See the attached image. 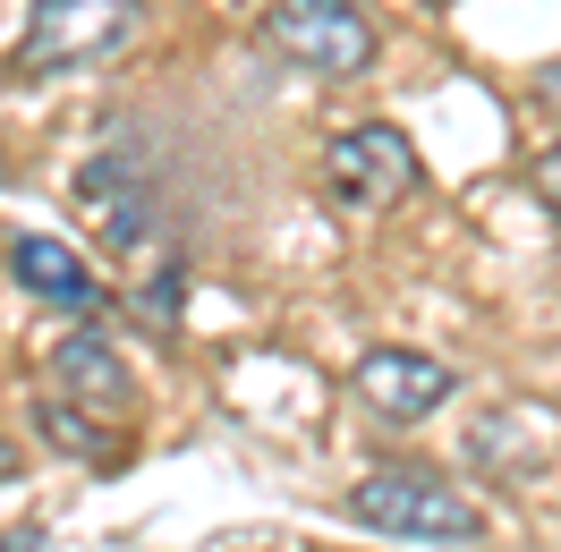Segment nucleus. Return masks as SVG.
Wrapping results in <instances>:
<instances>
[{
  "label": "nucleus",
  "instance_id": "obj_1",
  "mask_svg": "<svg viewBox=\"0 0 561 552\" xmlns=\"http://www.w3.org/2000/svg\"><path fill=\"white\" fill-rule=\"evenodd\" d=\"M350 518L375 527V536H391V544H485V502H468L451 476L409 468V459L357 476L350 484Z\"/></svg>",
  "mask_w": 561,
  "mask_h": 552
},
{
  "label": "nucleus",
  "instance_id": "obj_2",
  "mask_svg": "<svg viewBox=\"0 0 561 552\" xmlns=\"http://www.w3.org/2000/svg\"><path fill=\"white\" fill-rule=\"evenodd\" d=\"M145 26V0H35L26 43L9 51L18 77H60V69H94L111 51H128Z\"/></svg>",
  "mask_w": 561,
  "mask_h": 552
},
{
  "label": "nucleus",
  "instance_id": "obj_3",
  "mask_svg": "<svg viewBox=\"0 0 561 552\" xmlns=\"http://www.w3.org/2000/svg\"><path fill=\"white\" fill-rule=\"evenodd\" d=\"M264 51H280L307 77H366L375 69V18L357 0H273L264 9Z\"/></svg>",
  "mask_w": 561,
  "mask_h": 552
},
{
  "label": "nucleus",
  "instance_id": "obj_4",
  "mask_svg": "<svg viewBox=\"0 0 561 552\" xmlns=\"http://www.w3.org/2000/svg\"><path fill=\"white\" fill-rule=\"evenodd\" d=\"M323 187H332V205H350V212H391L417 187V145L400 137L391 119H357V128H341L323 145Z\"/></svg>",
  "mask_w": 561,
  "mask_h": 552
},
{
  "label": "nucleus",
  "instance_id": "obj_5",
  "mask_svg": "<svg viewBox=\"0 0 561 552\" xmlns=\"http://www.w3.org/2000/svg\"><path fill=\"white\" fill-rule=\"evenodd\" d=\"M350 391H357L375 416H383V425H425V416H434V409L459 391V375L443 366V357H425V348L375 341V348L350 366Z\"/></svg>",
  "mask_w": 561,
  "mask_h": 552
},
{
  "label": "nucleus",
  "instance_id": "obj_6",
  "mask_svg": "<svg viewBox=\"0 0 561 552\" xmlns=\"http://www.w3.org/2000/svg\"><path fill=\"white\" fill-rule=\"evenodd\" d=\"M77 205L94 212V230H103L119 255H145V246L162 239V196H153V179H145L137 153H94V162L77 171Z\"/></svg>",
  "mask_w": 561,
  "mask_h": 552
},
{
  "label": "nucleus",
  "instance_id": "obj_7",
  "mask_svg": "<svg viewBox=\"0 0 561 552\" xmlns=\"http://www.w3.org/2000/svg\"><path fill=\"white\" fill-rule=\"evenodd\" d=\"M51 382H60V400H77V409H94V416L137 409V375H128L119 348H111L103 332H85V323H77L69 341H51Z\"/></svg>",
  "mask_w": 561,
  "mask_h": 552
},
{
  "label": "nucleus",
  "instance_id": "obj_8",
  "mask_svg": "<svg viewBox=\"0 0 561 552\" xmlns=\"http://www.w3.org/2000/svg\"><path fill=\"white\" fill-rule=\"evenodd\" d=\"M9 273H18V289L43 298V307H77V314L103 307V280H94V264H85L69 239H43V230L9 239Z\"/></svg>",
  "mask_w": 561,
  "mask_h": 552
},
{
  "label": "nucleus",
  "instance_id": "obj_9",
  "mask_svg": "<svg viewBox=\"0 0 561 552\" xmlns=\"http://www.w3.org/2000/svg\"><path fill=\"white\" fill-rule=\"evenodd\" d=\"M35 434H43L51 450L85 459V468H111V459H119V442H111V434H103L85 409H69V400H35Z\"/></svg>",
  "mask_w": 561,
  "mask_h": 552
},
{
  "label": "nucleus",
  "instance_id": "obj_10",
  "mask_svg": "<svg viewBox=\"0 0 561 552\" xmlns=\"http://www.w3.org/2000/svg\"><path fill=\"white\" fill-rule=\"evenodd\" d=\"M536 187H545V205L561 212V145H553V153H545V162H536Z\"/></svg>",
  "mask_w": 561,
  "mask_h": 552
},
{
  "label": "nucleus",
  "instance_id": "obj_11",
  "mask_svg": "<svg viewBox=\"0 0 561 552\" xmlns=\"http://www.w3.org/2000/svg\"><path fill=\"white\" fill-rule=\"evenodd\" d=\"M0 552H43V527H35V518H26V527H9V536H0Z\"/></svg>",
  "mask_w": 561,
  "mask_h": 552
},
{
  "label": "nucleus",
  "instance_id": "obj_12",
  "mask_svg": "<svg viewBox=\"0 0 561 552\" xmlns=\"http://www.w3.org/2000/svg\"><path fill=\"white\" fill-rule=\"evenodd\" d=\"M18 476V442H9V434H0V484Z\"/></svg>",
  "mask_w": 561,
  "mask_h": 552
},
{
  "label": "nucleus",
  "instance_id": "obj_13",
  "mask_svg": "<svg viewBox=\"0 0 561 552\" xmlns=\"http://www.w3.org/2000/svg\"><path fill=\"white\" fill-rule=\"evenodd\" d=\"M545 103H561V69H553V77H545Z\"/></svg>",
  "mask_w": 561,
  "mask_h": 552
}]
</instances>
